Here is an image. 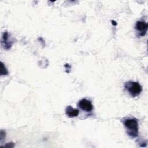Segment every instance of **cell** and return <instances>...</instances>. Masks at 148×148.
I'll return each mask as SVG.
<instances>
[{"label":"cell","mask_w":148,"mask_h":148,"mask_svg":"<svg viewBox=\"0 0 148 148\" xmlns=\"http://www.w3.org/2000/svg\"><path fill=\"white\" fill-rule=\"evenodd\" d=\"M124 125L127 128V132L132 138H136L138 135V121L136 118L125 119Z\"/></svg>","instance_id":"obj_1"},{"label":"cell","mask_w":148,"mask_h":148,"mask_svg":"<svg viewBox=\"0 0 148 148\" xmlns=\"http://www.w3.org/2000/svg\"><path fill=\"white\" fill-rule=\"evenodd\" d=\"M124 88L133 97L139 95L142 91L141 85L136 82H127L124 84Z\"/></svg>","instance_id":"obj_2"},{"label":"cell","mask_w":148,"mask_h":148,"mask_svg":"<svg viewBox=\"0 0 148 148\" xmlns=\"http://www.w3.org/2000/svg\"><path fill=\"white\" fill-rule=\"evenodd\" d=\"M77 105L81 109L86 112H91L93 109V105L91 102L85 98L80 100Z\"/></svg>","instance_id":"obj_3"},{"label":"cell","mask_w":148,"mask_h":148,"mask_svg":"<svg viewBox=\"0 0 148 148\" xmlns=\"http://www.w3.org/2000/svg\"><path fill=\"white\" fill-rule=\"evenodd\" d=\"M147 24L143 21H138L136 22L135 28L139 32L140 36H144L147 29Z\"/></svg>","instance_id":"obj_4"},{"label":"cell","mask_w":148,"mask_h":148,"mask_svg":"<svg viewBox=\"0 0 148 148\" xmlns=\"http://www.w3.org/2000/svg\"><path fill=\"white\" fill-rule=\"evenodd\" d=\"M1 44L5 49H9L12 47V42L9 40V34L7 32H4L2 36Z\"/></svg>","instance_id":"obj_5"},{"label":"cell","mask_w":148,"mask_h":148,"mask_svg":"<svg viewBox=\"0 0 148 148\" xmlns=\"http://www.w3.org/2000/svg\"><path fill=\"white\" fill-rule=\"evenodd\" d=\"M66 114L71 118L77 117L79 114V110L77 109H75L71 106H68L66 108Z\"/></svg>","instance_id":"obj_6"},{"label":"cell","mask_w":148,"mask_h":148,"mask_svg":"<svg viewBox=\"0 0 148 148\" xmlns=\"http://www.w3.org/2000/svg\"><path fill=\"white\" fill-rule=\"evenodd\" d=\"M1 75H6L8 74V71L2 62H1Z\"/></svg>","instance_id":"obj_7"},{"label":"cell","mask_w":148,"mask_h":148,"mask_svg":"<svg viewBox=\"0 0 148 148\" xmlns=\"http://www.w3.org/2000/svg\"><path fill=\"white\" fill-rule=\"evenodd\" d=\"M112 24L113 25H117V23L115 21H114V20H112Z\"/></svg>","instance_id":"obj_8"}]
</instances>
